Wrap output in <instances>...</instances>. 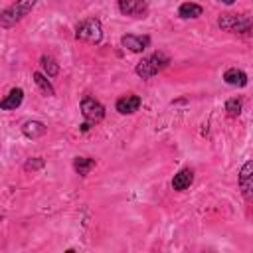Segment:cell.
I'll use <instances>...</instances> for the list:
<instances>
[{
  "instance_id": "cell-15",
  "label": "cell",
  "mask_w": 253,
  "mask_h": 253,
  "mask_svg": "<svg viewBox=\"0 0 253 253\" xmlns=\"http://www.w3.org/2000/svg\"><path fill=\"white\" fill-rule=\"evenodd\" d=\"M73 168L79 176H87L93 168H95V158H89V156H75L73 158Z\"/></svg>"
},
{
  "instance_id": "cell-7",
  "label": "cell",
  "mask_w": 253,
  "mask_h": 253,
  "mask_svg": "<svg viewBox=\"0 0 253 253\" xmlns=\"http://www.w3.org/2000/svg\"><path fill=\"white\" fill-rule=\"evenodd\" d=\"M117 8L121 14L128 18H146L148 2L146 0H117Z\"/></svg>"
},
{
  "instance_id": "cell-20",
  "label": "cell",
  "mask_w": 253,
  "mask_h": 253,
  "mask_svg": "<svg viewBox=\"0 0 253 253\" xmlns=\"http://www.w3.org/2000/svg\"><path fill=\"white\" fill-rule=\"evenodd\" d=\"M217 2H221V4H225V6H231L235 0H217Z\"/></svg>"
},
{
  "instance_id": "cell-12",
  "label": "cell",
  "mask_w": 253,
  "mask_h": 253,
  "mask_svg": "<svg viewBox=\"0 0 253 253\" xmlns=\"http://www.w3.org/2000/svg\"><path fill=\"white\" fill-rule=\"evenodd\" d=\"M223 81H225L227 85H231V87H245L247 81H249V77H247V73H245L243 69L229 67V69L223 71Z\"/></svg>"
},
{
  "instance_id": "cell-9",
  "label": "cell",
  "mask_w": 253,
  "mask_h": 253,
  "mask_svg": "<svg viewBox=\"0 0 253 253\" xmlns=\"http://www.w3.org/2000/svg\"><path fill=\"white\" fill-rule=\"evenodd\" d=\"M140 105H142V99L138 95H134V93H128V95H123V97L117 99L115 109L121 115H132V113H136L140 109Z\"/></svg>"
},
{
  "instance_id": "cell-16",
  "label": "cell",
  "mask_w": 253,
  "mask_h": 253,
  "mask_svg": "<svg viewBox=\"0 0 253 253\" xmlns=\"http://www.w3.org/2000/svg\"><path fill=\"white\" fill-rule=\"evenodd\" d=\"M32 77H34L36 85L40 87V91H42L43 95H47V97H53V95H55V89H53V85L49 83V79H47L45 73H42V71H34Z\"/></svg>"
},
{
  "instance_id": "cell-17",
  "label": "cell",
  "mask_w": 253,
  "mask_h": 253,
  "mask_svg": "<svg viewBox=\"0 0 253 253\" xmlns=\"http://www.w3.org/2000/svg\"><path fill=\"white\" fill-rule=\"evenodd\" d=\"M40 65H42V71H43L47 77L59 75V63H57L51 55H42V57H40Z\"/></svg>"
},
{
  "instance_id": "cell-2",
  "label": "cell",
  "mask_w": 253,
  "mask_h": 253,
  "mask_svg": "<svg viewBox=\"0 0 253 253\" xmlns=\"http://www.w3.org/2000/svg\"><path fill=\"white\" fill-rule=\"evenodd\" d=\"M170 65V55L164 53V51H154L150 55H144L136 67H134V73L140 77V79H150L154 75H158L160 71H164L166 67Z\"/></svg>"
},
{
  "instance_id": "cell-13",
  "label": "cell",
  "mask_w": 253,
  "mask_h": 253,
  "mask_svg": "<svg viewBox=\"0 0 253 253\" xmlns=\"http://www.w3.org/2000/svg\"><path fill=\"white\" fill-rule=\"evenodd\" d=\"M192 182H194V170L192 168H182L178 174H174L172 188L176 192H184V190H188L192 186Z\"/></svg>"
},
{
  "instance_id": "cell-14",
  "label": "cell",
  "mask_w": 253,
  "mask_h": 253,
  "mask_svg": "<svg viewBox=\"0 0 253 253\" xmlns=\"http://www.w3.org/2000/svg\"><path fill=\"white\" fill-rule=\"evenodd\" d=\"M202 14H204V8L200 4H196V2H182L178 6V16L182 20H196Z\"/></svg>"
},
{
  "instance_id": "cell-11",
  "label": "cell",
  "mask_w": 253,
  "mask_h": 253,
  "mask_svg": "<svg viewBox=\"0 0 253 253\" xmlns=\"http://www.w3.org/2000/svg\"><path fill=\"white\" fill-rule=\"evenodd\" d=\"M47 132V126H45V123H42V121H26L24 125H22V134L26 136V138H30V140H36V138H42L43 134Z\"/></svg>"
},
{
  "instance_id": "cell-4",
  "label": "cell",
  "mask_w": 253,
  "mask_h": 253,
  "mask_svg": "<svg viewBox=\"0 0 253 253\" xmlns=\"http://www.w3.org/2000/svg\"><path fill=\"white\" fill-rule=\"evenodd\" d=\"M36 4H38V0H16L14 4H10L8 8L2 10V14H0V26L4 30L16 26L20 20H24L34 10Z\"/></svg>"
},
{
  "instance_id": "cell-1",
  "label": "cell",
  "mask_w": 253,
  "mask_h": 253,
  "mask_svg": "<svg viewBox=\"0 0 253 253\" xmlns=\"http://www.w3.org/2000/svg\"><path fill=\"white\" fill-rule=\"evenodd\" d=\"M217 26H219L221 32L235 34V36H241V38H253V14L225 12V14H219Z\"/></svg>"
},
{
  "instance_id": "cell-19",
  "label": "cell",
  "mask_w": 253,
  "mask_h": 253,
  "mask_svg": "<svg viewBox=\"0 0 253 253\" xmlns=\"http://www.w3.org/2000/svg\"><path fill=\"white\" fill-rule=\"evenodd\" d=\"M43 158H40V156H34V158H28L26 160V164H24V170L26 172H36V170H40V168H43Z\"/></svg>"
},
{
  "instance_id": "cell-10",
  "label": "cell",
  "mask_w": 253,
  "mask_h": 253,
  "mask_svg": "<svg viewBox=\"0 0 253 253\" xmlns=\"http://www.w3.org/2000/svg\"><path fill=\"white\" fill-rule=\"evenodd\" d=\"M24 101V89L22 87H12L8 91V95L0 101V109L2 111H16Z\"/></svg>"
},
{
  "instance_id": "cell-3",
  "label": "cell",
  "mask_w": 253,
  "mask_h": 253,
  "mask_svg": "<svg viewBox=\"0 0 253 253\" xmlns=\"http://www.w3.org/2000/svg\"><path fill=\"white\" fill-rule=\"evenodd\" d=\"M79 109H81V115H83V119H85V123L79 126L81 132H87L93 125H97V123H101V121L105 119V107H103V103L97 101V99L91 97V95H83V97H81Z\"/></svg>"
},
{
  "instance_id": "cell-5",
  "label": "cell",
  "mask_w": 253,
  "mask_h": 253,
  "mask_svg": "<svg viewBox=\"0 0 253 253\" xmlns=\"http://www.w3.org/2000/svg\"><path fill=\"white\" fill-rule=\"evenodd\" d=\"M75 38L87 43H99L103 40V24L99 18H85L75 26Z\"/></svg>"
},
{
  "instance_id": "cell-6",
  "label": "cell",
  "mask_w": 253,
  "mask_h": 253,
  "mask_svg": "<svg viewBox=\"0 0 253 253\" xmlns=\"http://www.w3.org/2000/svg\"><path fill=\"white\" fill-rule=\"evenodd\" d=\"M237 184L241 190V196L253 204V160H247L237 174Z\"/></svg>"
},
{
  "instance_id": "cell-8",
  "label": "cell",
  "mask_w": 253,
  "mask_h": 253,
  "mask_svg": "<svg viewBox=\"0 0 253 253\" xmlns=\"http://www.w3.org/2000/svg\"><path fill=\"white\" fill-rule=\"evenodd\" d=\"M121 45L132 53H142L150 45V36H136V34H125L121 36Z\"/></svg>"
},
{
  "instance_id": "cell-18",
  "label": "cell",
  "mask_w": 253,
  "mask_h": 253,
  "mask_svg": "<svg viewBox=\"0 0 253 253\" xmlns=\"http://www.w3.org/2000/svg\"><path fill=\"white\" fill-rule=\"evenodd\" d=\"M241 109H243V101L239 97H231L225 101V113L229 117H239L241 115Z\"/></svg>"
}]
</instances>
